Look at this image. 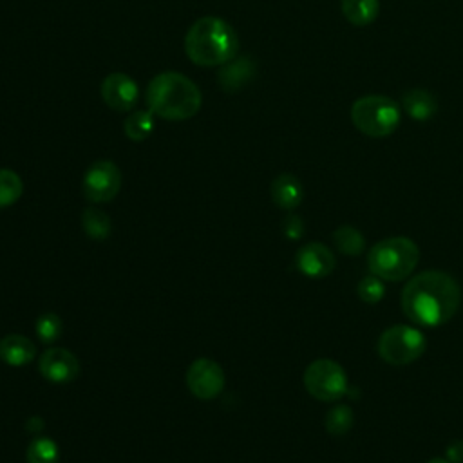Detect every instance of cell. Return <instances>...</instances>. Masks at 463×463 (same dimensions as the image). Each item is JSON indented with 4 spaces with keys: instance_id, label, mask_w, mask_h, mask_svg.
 <instances>
[{
    "instance_id": "obj_1",
    "label": "cell",
    "mask_w": 463,
    "mask_h": 463,
    "mask_svg": "<svg viewBox=\"0 0 463 463\" xmlns=\"http://www.w3.org/2000/svg\"><path fill=\"white\" fill-rule=\"evenodd\" d=\"M461 302V289L454 277L445 271L427 269L414 275L402 289L405 317L423 327H438L449 322Z\"/></svg>"
},
{
    "instance_id": "obj_2",
    "label": "cell",
    "mask_w": 463,
    "mask_h": 463,
    "mask_svg": "<svg viewBox=\"0 0 463 463\" xmlns=\"http://www.w3.org/2000/svg\"><path fill=\"white\" fill-rule=\"evenodd\" d=\"M184 51L195 65H224L235 58L239 51V36L222 18L203 16L186 31Z\"/></svg>"
},
{
    "instance_id": "obj_3",
    "label": "cell",
    "mask_w": 463,
    "mask_h": 463,
    "mask_svg": "<svg viewBox=\"0 0 463 463\" xmlns=\"http://www.w3.org/2000/svg\"><path fill=\"white\" fill-rule=\"evenodd\" d=\"M148 109L170 121L194 118L203 103L199 87L181 72L166 71L154 76L146 87Z\"/></svg>"
},
{
    "instance_id": "obj_4",
    "label": "cell",
    "mask_w": 463,
    "mask_h": 463,
    "mask_svg": "<svg viewBox=\"0 0 463 463\" xmlns=\"http://www.w3.org/2000/svg\"><path fill=\"white\" fill-rule=\"evenodd\" d=\"M420 262L418 244L403 235L376 242L367 255V268L382 280L398 282L407 279Z\"/></svg>"
},
{
    "instance_id": "obj_5",
    "label": "cell",
    "mask_w": 463,
    "mask_h": 463,
    "mask_svg": "<svg viewBox=\"0 0 463 463\" xmlns=\"http://www.w3.org/2000/svg\"><path fill=\"white\" fill-rule=\"evenodd\" d=\"M400 118L402 114L396 101L382 94L358 98L351 107L354 127L371 137H385L392 134L400 125Z\"/></svg>"
},
{
    "instance_id": "obj_6",
    "label": "cell",
    "mask_w": 463,
    "mask_h": 463,
    "mask_svg": "<svg viewBox=\"0 0 463 463\" xmlns=\"http://www.w3.org/2000/svg\"><path fill=\"white\" fill-rule=\"evenodd\" d=\"M425 335L420 329L405 324L387 327L376 344L380 358L391 365L412 364L425 353Z\"/></svg>"
},
{
    "instance_id": "obj_7",
    "label": "cell",
    "mask_w": 463,
    "mask_h": 463,
    "mask_svg": "<svg viewBox=\"0 0 463 463\" xmlns=\"http://www.w3.org/2000/svg\"><path fill=\"white\" fill-rule=\"evenodd\" d=\"M304 387L320 402H335L347 392V374L338 362L318 358L306 367Z\"/></svg>"
},
{
    "instance_id": "obj_8",
    "label": "cell",
    "mask_w": 463,
    "mask_h": 463,
    "mask_svg": "<svg viewBox=\"0 0 463 463\" xmlns=\"http://www.w3.org/2000/svg\"><path fill=\"white\" fill-rule=\"evenodd\" d=\"M83 194L92 203L112 201L121 188V172L116 163L109 159L94 161L83 175Z\"/></svg>"
},
{
    "instance_id": "obj_9",
    "label": "cell",
    "mask_w": 463,
    "mask_h": 463,
    "mask_svg": "<svg viewBox=\"0 0 463 463\" xmlns=\"http://www.w3.org/2000/svg\"><path fill=\"white\" fill-rule=\"evenodd\" d=\"M186 385L199 400H213L224 389L222 367L210 358H197L186 371Z\"/></svg>"
},
{
    "instance_id": "obj_10",
    "label": "cell",
    "mask_w": 463,
    "mask_h": 463,
    "mask_svg": "<svg viewBox=\"0 0 463 463\" xmlns=\"http://www.w3.org/2000/svg\"><path fill=\"white\" fill-rule=\"evenodd\" d=\"M38 369L47 382L69 383L80 374V362L72 351L65 347H51L40 356Z\"/></svg>"
},
{
    "instance_id": "obj_11",
    "label": "cell",
    "mask_w": 463,
    "mask_h": 463,
    "mask_svg": "<svg viewBox=\"0 0 463 463\" xmlns=\"http://www.w3.org/2000/svg\"><path fill=\"white\" fill-rule=\"evenodd\" d=\"M137 96V83L125 72H112L101 81L103 101L118 112H127L134 109Z\"/></svg>"
},
{
    "instance_id": "obj_12",
    "label": "cell",
    "mask_w": 463,
    "mask_h": 463,
    "mask_svg": "<svg viewBox=\"0 0 463 463\" xmlns=\"http://www.w3.org/2000/svg\"><path fill=\"white\" fill-rule=\"evenodd\" d=\"M336 259L322 242H307L295 255L297 269L309 279L327 277L335 269Z\"/></svg>"
},
{
    "instance_id": "obj_13",
    "label": "cell",
    "mask_w": 463,
    "mask_h": 463,
    "mask_svg": "<svg viewBox=\"0 0 463 463\" xmlns=\"http://www.w3.org/2000/svg\"><path fill=\"white\" fill-rule=\"evenodd\" d=\"M36 358V345L22 335H7L0 338V360L13 367H22Z\"/></svg>"
},
{
    "instance_id": "obj_14",
    "label": "cell",
    "mask_w": 463,
    "mask_h": 463,
    "mask_svg": "<svg viewBox=\"0 0 463 463\" xmlns=\"http://www.w3.org/2000/svg\"><path fill=\"white\" fill-rule=\"evenodd\" d=\"M271 199L282 210H295L304 199V188L293 174H280L271 183Z\"/></svg>"
},
{
    "instance_id": "obj_15",
    "label": "cell",
    "mask_w": 463,
    "mask_h": 463,
    "mask_svg": "<svg viewBox=\"0 0 463 463\" xmlns=\"http://www.w3.org/2000/svg\"><path fill=\"white\" fill-rule=\"evenodd\" d=\"M253 72H255V63L248 56H242L235 61L230 60L228 63H224L222 69L219 71L217 80L224 90H239L253 76Z\"/></svg>"
},
{
    "instance_id": "obj_16",
    "label": "cell",
    "mask_w": 463,
    "mask_h": 463,
    "mask_svg": "<svg viewBox=\"0 0 463 463\" xmlns=\"http://www.w3.org/2000/svg\"><path fill=\"white\" fill-rule=\"evenodd\" d=\"M405 112L416 121H427L436 112V99L430 92L423 89H411L403 94Z\"/></svg>"
},
{
    "instance_id": "obj_17",
    "label": "cell",
    "mask_w": 463,
    "mask_h": 463,
    "mask_svg": "<svg viewBox=\"0 0 463 463\" xmlns=\"http://www.w3.org/2000/svg\"><path fill=\"white\" fill-rule=\"evenodd\" d=\"M378 0H342L344 16L354 25H367L378 16Z\"/></svg>"
},
{
    "instance_id": "obj_18",
    "label": "cell",
    "mask_w": 463,
    "mask_h": 463,
    "mask_svg": "<svg viewBox=\"0 0 463 463\" xmlns=\"http://www.w3.org/2000/svg\"><path fill=\"white\" fill-rule=\"evenodd\" d=\"M333 242L336 246V250L344 255H351L356 257L364 251L365 241L362 232H358L354 226L351 224H342L333 232Z\"/></svg>"
},
{
    "instance_id": "obj_19",
    "label": "cell",
    "mask_w": 463,
    "mask_h": 463,
    "mask_svg": "<svg viewBox=\"0 0 463 463\" xmlns=\"http://www.w3.org/2000/svg\"><path fill=\"white\" fill-rule=\"evenodd\" d=\"M123 130L128 139L145 141L154 130V112L148 109L128 114L123 121Z\"/></svg>"
},
{
    "instance_id": "obj_20",
    "label": "cell",
    "mask_w": 463,
    "mask_h": 463,
    "mask_svg": "<svg viewBox=\"0 0 463 463\" xmlns=\"http://www.w3.org/2000/svg\"><path fill=\"white\" fill-rule=\"evenodd\" d=\"M85 233L94 241H105L110 233V217L98 208H85L81 213Z\"/></svg>"
},
{
    "instance_id": "obj_21",
    "label": "cell",
    "mask_w": 463,
    "mask_h": 463,
    "mask_svg": "<svg viewBox=\"0 0 463 463\" xmlns=\"http://www.w3.org/2000/svg\"><path fill=\"white\" fill-rule=\"evenodd\" d=\"M24 194L20 175L11 168H0V208L14 204Z\"/></svg>"
},
{
    "instance_id": "obj_22",
    "label": "cell",
    "mask_w": 463,
    "mask_h": 463,
    "mask_svg": "<svg viewBox=\"0 0 463 463\" xmlns=\"http://www.w3.org/2000/svg\"><path fill=\"white\" fill-rule=\"evenodd\" d=\"M27 463H58L60 449L51 438H36L27 447Z\"/></svg>"
},
{
    "instance_id": "obj_23",
    "label": "cell",
    "mask_w": 463,
    "mask_h": 463,
    "mask_svg": "<svg viewBox=\"0 0 463 463\" xmlns=\"http://www.w3.org/2000/svg\"><path fill=\"white\" fill-rule=\"evenodd\" d=\"M353 421V409L349 405H336L326 414V430L333 436H344L351 430Z\"/></svg>"
},
{
    "instance_id": "obj_24",
    "label": "cell",
    "mask_w": 463,
    "mask_h": 463,
    "mask_svg": "<svg viewBox=\"0 0 463 463\" xmlns=\"http://www.w3.org/2000/svg\"><path fill=\"white\" fill-rule=\"evenodd\" d=\"M61 331H63V324L56 313L45 311L34 322V333H36L38 340L43 344L56 342L61 336Z\"/></svg>"
},
{
    "instance_id": "obj_25",
    "label": "cell",
    "mask_w": 463,
    "mask_h": 463,
    "mask_svg": "<svg viewBox=\"0 0 463 463\" xmlns=\"http://www.w3.org/2000/svg\"><path fill=\"white\" fill-rule=\"evenodd\" d=\"M356 293H358L360 300H364V302H367V304H376V302H380V300L383 298V295H385V286H383V282H382L380 277H376V275L371 273V275L364 277V279L358 282Z\"/></svg>"
},
{
    "instance_id": "obj_26",
    "label": "cell",
    "mask_w": 463,
    "mask_h": 463,
    "mask_svg": "<svg viewBox=\"0 0 463 463\" xmlns=\"http://www.w3.org/2000/svg\"><path fill=\"white\" fill-rule=\"evenodd\" d=\"M282 232H284V235H286L289 241L300 239L302 233H304V222H302V219H300L298 215L289 213V215L284 219V222H282Z\"/></svg>"
},
{
    "instance_id": "obj_27",
    "label": "cell",
    "mask_w": 463,
    "mask_h": 463,
    "mask_svg": "<svg viewBox=\"0 0 463 463\" xmlns=\"http://www.w3.org/2000/svg\"><path fill=\"white\" fill-rule=\"evenodd\" d=\"M445 456L450 463H463V441L461 439H456L452 441L447 450H445Z\"/></svg>"
},
{
    "instance_id": "obj_28",
    "label": "cell",
    "mask_w": 463,
    "mask_h": 463,
    "mask_svg": "<svg viewBox=\"0 0 463 463\" xmlns=\"http://www.w3.org/2000/svg\"><path fill=\"white\" fill-rule=\"evenodd\" d=\"M427 463H450L447 458H432V459H429Z\"/></svg>"
}]
</instances>
